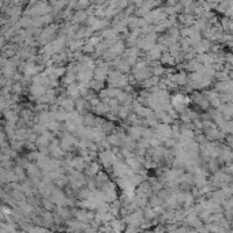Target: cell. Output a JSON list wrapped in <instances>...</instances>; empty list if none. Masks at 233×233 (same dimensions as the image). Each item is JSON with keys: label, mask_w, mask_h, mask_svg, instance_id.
Masks as SVG:
<instances>
[{"label": "cell", "mask_w": 233, "mask_h": 233, "mask_svg": "<svg viewBox=\"0 0 233 233\" xmlns=\"http://www.w3.org/2000/svg\"><path fill=\"white\" fill-rule=\"evenodd\" d=\"M169 100H171L172 108H173L176 112H179V113H181L186 108H188V105L191 102V97L184 94V93H176V94H173L172 98H169Z\"/></svg>", "instance_id": "cell-1"}, {"label": "cell", "mask_w": 233, "mask_h": 233, "mask_svg": "<svg viewBox=\"0 0 233 233\" xmlns=\"http://www.w3.org/2000/svg\"><path fill=\"white\" fill-rule=\"evenodd\" d=\"M79 92H81V89H79V85L77 83V82H72V83H70V85H67V90H66V94L71 97V98H77V97H79Z\"/></svg>", "instance_id": "cell-2"}, {"label": "cell", "mask_w": 233, "mask_h": 233, "mask_svg": "<svg viewBox=\"0 0 233 233\" xmlns=\"http://www.w3.org/2000/svg\"><path fill=\"white\" fill-rule=\"evenodd\" d=\"M128 136L132 138L134 141L142 138V126H131L128 128Z\"/></svg>", "instance_id": "cell-3"}, {"label": "cell", "mask_w": 233, "mask_h": 233, "mask_svg": "<svg viewBox=\"0 0 233 233\" xmlns=\"http://www.w3.org/2000/svg\"><path fill=\"white\" fill-rule=\"evenodd\" d=\"M161 57V47H154L151 51L149 52V62H157Z\"/></svg>", "instance_id": "cell-4"}, {"label": "cell", "mask_w": 233, "mask_h": 233, "mask_svg": "<svg viewBox=\"0 0 233 233\" xmlns=\"http://www.w3.org/2000/svg\"><path fill=\"white\" fill-rule=\"evenodd\" d=\"M161 64L162 66H166V64L173 66V64H176V60L171 53H164V55H161Z\"/></svg>", "instance_id": "cell-5"}, {"label": "cell", "mask_w": 233, "mask_h": 233, "mask_svg": "<svg viewBox=\"0 0 233 233\" xmlns=\"http://www.w3.org/2000/svg\"><path fill=\"white\" fill-rule=\"evenodd\" d=\"M218 100L221 104H226L232 101V93H218Z\"/></svg>", "instance_id": "cell-6"}, {"label": "cell", "mask_w": 233, "mask_h": 233, "mask_svg": "<svg viewBox=\"0 0 233 233\" xmlns=\"http://www.w3.org/2000/svg\"><path fill=\"white\" fill-rule=\"evenodd\" d=\"M14 172H15V175H17V177L19 179V180H25V177H26V175H25V168L17 166Z\"/></svg>", "instance_id": "cell-7"}, {"label": "cell", "mask_w": 233, "mask_h": 233, "mask_svg": "<svg viewBox=\"0 0 233 233\" xmlns=\"http://www.w3.org/2000/svg\"><path fill=\"white\" fill-rule=\"evenodd\" d=\"M42 206L45 210H48V211H51V210L55 209V203L51 201V199H44L42 201Z\"/></svg>", "instance_id": "cell-8"}]
</instances>
